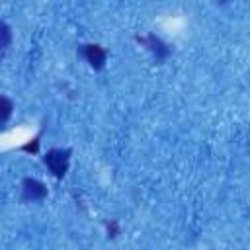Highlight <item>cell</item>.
<instances>
[{
    "label": "cell",
    "instance_id": "6da1fadb",
    "mask_svg": "<svg viewBox=\"0 0 250 250\" xmlns=\"http://www.w3.org/2000/svg\"><path fill=\"white\" fill-rule=\"evenodd\" d=\"M45 164L49 168V172L55 178H62L68 172V162H70V150L66 148H51L45 154Z\"/></svg>",
    "mask_w": 250,
    "mask_h": 250
},
{
    "label": "cell",
    "instance_id": "7a4b0ae2",
    "mask_svg": "<svg viewBox=\"0 0 250 250\" xmlns=\"http://www.w3.org/2000/svg\"><path fill=\"white\" fill-rule=\"evenodd\" d=\"M47 195V188L43 182L35 178H25L21 182V197L23 201H41Z\"/></svg>",
    "mask_w": 250,
    "mask_h": 250
},
{
    "label": "cell",
    "instance_id": "3957f363",
    "mask_svg": "<svg viewBox=\"0 0 250 250\" xmlns=\"http://www.w3.org/2000/svg\"><path fill=\"white\" fill-rule=\"evenodd\" d=\"M137 41L141 43V45H145L154 57H156V61H164L168 55H170V47L160 39V37H156V35H145V37H137Z\"/></svg>",
    "mask_w": 250,
    "mask_h": 250
},
{
    "label": "cell",
    "instance_id": "277c9868",
    "mask_svg": "<svg viewBox=\"0 0 250 250\" xmlns=\"http://www.w3.org/2000/svg\"><path fill=\"white\" fill-rule=\"evenodd\" d=\"M84 59L88 61V64L94 70H100L105 64L107 53H105V49L102 45H84Z\"/></svg>",
    "mask_w": 250,
    "mask_h": 250
},
{
    "label": "cell",
    "instance_id": "5b68a950",
    "mask_svg": "<svg viewBox=\"0 0 250 250\" xmlns=\"http://www.w3.org/2000/svg\"><path fill=\"white\" fill-rule=\"evenodd\" d=\"M12 109H14L12 100L6 98V96H0V125L6 123L12 117Z\"/></svg>",
    "mask_w": 250,
    "mask_h": 250
},
{
    "label": "cell",
    "instance_id": "8992f818",
    "mask_svg": "<svg viewBox=\"0 0 250 250\" xmlns=\"http://www.w3.org/2000/svg\"><path fill=\"white\" fill-rule=\"evenodd\" d=\"M12 43V29L6 21H0V53H4Z\"/></svg>",
    "mask_w": 250,
    "mask_h": 250
},
{
    "label": "cell",
    "instance_id": "52a82bcc",
    "mask_svg": "<svg viewBox=\"0 0 250 250\" xmlns=\"http://www.w3.org/2000/svg\"><path fill=\"white\" fill-rule=\"evenodd\" d=\"M105 229H107V236H109V238H115V236L119 234V225H117V221H107V223H105Z\"/></svg>",
    "mask_w": 250,
    "mask_h": 250
},
{
    "label": "cell",
    "instance_id": "ba28073f",
    "mask_svg": "<svg viewBox=\"0 0 250 250\" xmlns=\"http://www.w3.org/2000/svg\"><path fill=\"white\" fill-rule=\"evenodd\" d=\"M37 148H39V139H33L31 143L21 146V150H27V152H37Z\"/></svg>",
    "mask_w": 250,
    "mask_h": 250
}]
</instances>
